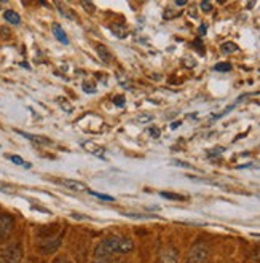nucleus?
Returning a JSON list of instances; mask_svg holds the SVG:
<instances>
[{"label": "nucleus", "mask_w": 260, "mask_h": 263, "mask_svg": "<svg viewBox=\"0 0 260 263\" xmlns=\"http://www.w3.org/2000/svg\"><path fill=\"white\" fill-rule=\"evenodd\" d=\"M134 249V244L129 238L126 236H118V235H112L104 238L98 247L95 249V255L98 258H107L114 254H128Z\"/></svg>", "instance_id": "1"}, {"label": "nucleus", "mask_w": 260, "mask_h": 263, "mask_svg": "<svg viewBox=\"0 0 260 263\" xmlns=\"http://www.w3.org/2000/svg\"><path fill=\"white\" fill-rule=\"evenodd\" d=\"M23 258V249L20 244H10L0 249V263H20Z\"/></svg>", "instance_id": "2"}, {"label": "nucleus", "mask_w": 260, "mask_h": 263, "mask_svg": "<svg viewBox=\"0 0 260 263\" xmlns=\"http://www.w3.org/2000/svg\"><path fill=\"white\" fill-rule=\"evenodd\" d=\"M209 257V249L205 244H196L193 246V249L189 254L187 263H206Z\"/></svg>", "instance_id": "3"}, {"label": "nucleus", "mask_w": 260, "mask_h": 263, "mask_svg": "<svg viewBox=\"0 0 260 263\" xmlns=\"http://www.w3.org/2000/svg\"><path fill=\"white\" fill-rule=\"evenodd\" d=\"M13 230V217L8 214H0V242L5 241Z\"/></svg>", "instance_id": "4"}, {"label": "nucleus", "mask_w": 260, "mask_h": 263, "mask_svg": "<svg viewBox=\"0 0 260 263\" xmlns=\"http://www.w3.org/2000/svg\"><path fill=\"white\" fill-rule=\"evenodd\" d=\"M179 261V252L174 247H166L160 254V263H177Z\"/></svg>", "instance_id": "5"}, {"label": "nucleus", "mask_w": 260, "mask_h": 263, "mask_svg": "<svg viewBox=\"0 0 260 263\" xmlns=\"http://www.w3.org/2000/svg\"><path fill=\"white\" fill-rule=\"evenodd\" d=\"M61 185H64V187L73 190V192H89L88 185L83 183V182H79V180H70V179H59L58 180Z\"/></svg>", "instance_id": "6"}, {"label": "nucleus", "mask_w": 260, "mask_h": 263, "mask_svg": "<svg viewBox=\"0 0 260 263\" xmlns=\"http://www.w3.org/2000/svg\"><path fill=\"white\" fill-rule=\"evenodd\" d=\"M82 147H83L86 152L93 153L95 157L105 158V148H104V147H101V145H98V144H95V142H91V141H88V142H82Z\"/></svg>", "instance_id": "7"}, {"label": "nucleus", "mask_w": 260, "mask_h": 263, "mask_svg": "<svg viewBox=\"0 0 260 263\" xmlns=\"http://www.w3.org/2000/svg\"><path fill=\"white\" fill-rule=\"evenodd\" d=\"M18 134H21V136L26 137V139H30L32 142L40 144V145H51V144H53L48 137H43V136H34V134H27V133H21V131H18Z\"/></svg>", "instance_id": "8"}, {"label": "nucleus", "mask_w": 260, "mask_h": 263, "mask_svg": "<svg viewBox=\"0 0 260 263\" xmlns=\"http://www.w3.org/2000/svg\"><path fill=\"white\" fill-rule=\"evenodd\" d=\"M53 34H54V37H56L61 43H64V45L69 43V39H67L66 32H64V29L61 27L59 24H53Z\"/></svg>", "instance_id": "9"}, {"label": "nucleus", "mask_w": 260, "mask_h": 263, "mask_svg": "<svg viewBox=\"0 0 260 263\" xmlns=\"http://www.w3.org/2000/svg\"><path fill=\"white\" fill-rule=\"evenodd\" d=\"M109 27H110V30H112V32H114L118 39H125V37L128 35V30H126L123 26H121V24H110Z\"/></svg>", "instance_id": "10"}, {"label": "nucleus", "mask_w": 260, "mask_h": 263, "mask_svg": "<svg viewBox=\"0 0 260 263\" xmlns=\"http://www.w3.org/2000/svg\"><path fill=\"white\" fill-rule=\"evenodd\" d=\"M4 16H5V20H7L8 23H11V24H14V26H16V24H20V23H21V18H20V14H18V13H14V11H11V10L5 11V14H4Z\"/></svg>", "instance_id": "11"}, {"label": "nucleus", "mask_w": 260, "mask_h": 263, "mask_svg": "<svg viewBox=\"0 0 260 263\" xmlns=\"http://www.w3.org/2000/svg\"><path fill=\"white\" fill-rule=\"evenodd\" d=\"M96 50H98V54L101 56V59L104 61V63H109V61H110V53L107 51L105 46L99 43V45H96Z\"/></svg>", "instance_id": "12"}, {"label": "nucleus", "mask_w": 260, "mask_h": 263, "mask_svg": "<svg viewBox=\"0 0 260 263\" xmlns=\"http://www.w3.org/2000/svg\"><path fill=\"white\" fill-rule=\"evenodd\" d=\"M220 50H222V53H235V51H238V45L233 42H227L220 46Z\"/></svg>", "instance_id": "13"}, {"label": "nucleus", "mask_w": 260, "mask_h": 263, "mask_svg": "<svg viewBox=\"0 0 260 263\" xmlns=\"http://www.w3.org/2000/svg\"><path fill=\"white\" fill-rule=\"evenodd\" d=\"M58 102H59V105H61V107H63V110H64V112H67V114H72V112H73L72 104H70L66 98H59V99H58Z\"/></svg>", "instance_id": "14"}, {"label": "nucleus", "mask_w": 260, "mask_h": 263, "mask_svg": "<svg viewBox=\"0 0 260 263\" xmlns=\"http://www.w3.org/2000/svg\"><path fill=\"white\" fill-rule=\"evenodd\" d=\"M160 195H161L163 198H166V199H174V201H185V199H187L185 196L177 195V193H168V192H161Z\"/></svg>", "instance_id": "15"}, {"label": "nucleus", "mask_w": 260, "mask_h": 263, "mask_svg": "<svg viewBox=\"0 0 260 263\" xmlns=\"http://www.w3.org/2000/svg\"><path fill=\"white\" fill-rule=\"evenodd\" d=\"M214 70H217V72H230L232 70V64L230 63H220V64H217L216 67H214Z\"/></svg>", "instance_id": "16"}, {"label": "nucleus", "mask_w": 260, "mask_h": 263, "mask_svg": "<svg viewBox=\"0 0 260 263\" xmlns=\"http://www.w3.org/2000/svg\"><path fill=\"white\" fill-rule=\"evenodd\" d=\"M13 163H16V164H21L23 167H26V169H29L30 167V163H26L21 157H8Z\"/></svg>", "instance_id": "17"}, {"label": "nucleus", "mask_w": 260, "mask_h": 263, "mask_svg": "<svg viewBox=\"0 0 260 263\" xmlns=\"http://www.w3.org/2000/svg\"><path fill=\"white\" fill-rule=\"evenodd\" d=\"M88 193H91L93 196H96V198H99V199H104V201H114V196H110V195H102V193H98V192H88Z\"/></svg>", "instance_id": "18"}, {"label": "nucleus", "mask_w": 260, "mask_h": 263, "mask_svg": "<svg viewBox=\"0 0 260 263\" xmlns=\"http://www.w3.org/2000/svg\"><path fill=\"white\" fill-rule=\"evenodd\" d=\"M152 120H154V117H152V115H147V114H144V115H141V117H137V118H136L137 123H148V121H152Z\"/></svg>", "instance_id": "19"}, {"label": "nucleus", "mask_w": 260, "mask_h": 263, "mask_svg": "<svg viewBox=\"0 0 260 263\" xmlns=\"http://www.w3.org/2000/svg\"><path fill=\"white\" fill-rule=\"evenodd\" d=\"M114 104H115L117 107H123V105H125V98H123V96H115V98H114Z\"/></svg>", "instance_id": "20"}, {"label": "nucleus", "mask_w": 260, "mask_h": 263, "mask_svg": "<svg viewBox=\"0 0 260 263\" xmlns=\"http://www.w3.org/2000/svg\"><path fill=\"white\" fill-rule=\"evenodd\" d=\"M83 89H85L86 92H95V91H96L95 85H93V83H89V82H85V83H83Z\"/></svg>", "instance_id": "21"}, {"label": "nucleus", "mask_w": 260, "mask_h": 263, "mask_svg": "<svg viewBox=\"0 0 260 263\" xmlns=\"http://www.w3.org/2000/svg\"><path fill=\"white\" fill-rule=\"evenodd\" d=\"M148 134H150L152 137H160V129H158L157 126H150V128H148Z\"/></svg>", "instance_id": "22"}, {"label": "nucleus", "mask_w": 260, "mask_h": 263, "mask_svg": "<svg viewBox=\"0 0 260 263\" xmlns=\"http://www.w3.org/2000/svg\"><path fill=\"white\" fill-rule=\"evenodd\" d=\"M0 192H4V193H11V192H13V187H10V185L0 182Z\"/></svg>", "instance_id": "23"}, {"label": "nucleus", "mask_w": 260, "mask_h": 263, "mask_svg": "<svg viewBox=\"0 0 260 263\" xmlns=\"http://www.w3.org/2000/svg\"><path fill=\"white\" fill-rule=\"evenodd\" d=\"M53 263H72V261L67 257H58V258H54Z\"/></svg>", "instance_id": "24"}, {"label": "nucleus", "mask_w": 260, "mask_h": 263, "mask_svg": "<svg viewBox=\"0 0 260 263\" xmlns=\"http://www.w3.org/2000/svg\"><path fill=\"white\" fill-rule=\"evenodd\" d=\"M201 10L203 11H212V5L209 2H201Z\"/></svg>", "instance_id": "25"}, {"label": "nucleus", "mask_w": 260, "mask_h": 263, "mask_svg": "<svg viewBox=\"0 0 260 263\" xmlns=\"http://www.w3.org/2000/svg\"><path fill=\"white\" fill-rule=\"evenodd\" d=\"M93 263H121V261H117V260H109V258H99L98 261H93Z\"/></svg>", "instance_id": "26"}, {"label": "nucleus", "mask_w": 260, "mask_h": 263, "mask_svg": "<svg viewBox=\"0 0 260 263\" xmlns=\"http://www.w3.org/2000/svg\"><path fill=\"white\" fill-rule=\"evenodd\" d=\"M82 5H83V8H86V10H88L89 13H93V11H95V7L91 5V4H88V2H83Z\"/></svg>", "instance_id": "27"}, {"label": "nucleus", "mask_w": 260, "mask_h": 263, "mask_svg": "<svg viewBox=\"0 0 260 263\" xmlns=\"http://www.w3.org/2000/svg\"><path fill=\"white\" fill-rule=\"evenodd\" d=\"M193 45L196 46V48H200V53H201V54L205 53V48H203V45H201V40H196V42H195Z\"/></svg>", "instance_id": "28"}, {"label": "nucleus", "mask_w": 260, "mask_h": 263, "mask_svg": "<svg viewBox=\"0 0 260 263\" xmlns=\"http://www.w3.org/2000/svg\"><path fill=\"white\" fill-rule=\"evenodd\" d=\"M174 164H179L180 167H192L189 163H183V161H179V160H176V161H174Z\"/></svg>", "instance_id": "29"}, {"label": "nucleus", "mask_w": 260, "mask_h": 263, "mask_svg": "<svg viewBox=\"0 0 260 263\" xmlns=\"http://www.w3.org/2000/svg\"><path fill=\"white\" fill-rule=\"evenodd\" d=\"M206 30H208L206 24H201V27H200V32H201V34H206Z\"/></svg>", "instance_id": "30"}, {"label": "nucleus", "mask_w": 260, "mask_h": 263, "mask_svg": "<svg viewBox=\"0 0 260 263\" xmlns=\"http://www.w3.org/2000/svg\"><path fill=\"white\" fill-rule=\"evenodd\" d=\"M177 126H180V121H174L173 125H171V128H173V129H177Z\"/></svg>", "instance_id": "31"}, {"label": "nucleus", "mask_w": 260, "mask_h": 263, "mask_svg": "<svg viewBox=\"0 0 260 263\" xmlns=\"http://www.w3.org/2000/svg\"><path fill=\"white\" fill-rule=\"evenodd\" d=\"M176 4H177V5H185V0H177Z\"/></svg>", "instance_id": "32"}]
</instances>
